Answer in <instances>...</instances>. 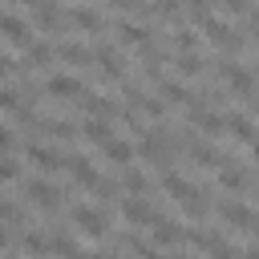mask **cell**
<instances>
[{
    "label": "cell",
    "instance_id": "obj_37",
    "mask_svg": "<svg viewBox=\"0 0 259 259\" xmlns=\"http://www.w3.org/2000/svg\"><path fill=\"white\" fill-rule=\"evenodd\" d=\"M247 16H251V32H255V40H259V8H247Z\"/></svg>",
    "mask_w": 259,
    "mask_h": 259
},
{
    "label": "cell",
    "instance_id": "obj_19",
    "mask_svg": "<svg viewBox=\"0 0 259 259\" xmlns=\"http://www.w3.org/2000/svg\"><path fill=\"white\" fill-rule=\"evenodd\" d=\"M227 130H231V138H239V142H255L259 134H255V121L247 117V113H227Z\"/></svg>",
    "mask_w": 259,
    "mask_h": 259
},
{
    "label": "cell",
    "instance_id": "obj_42",
    "mask_svg": "<svg viewBox=\"0 0 259 259\" xmlns=\"http://www.w3.org/2000/svg\"><path fill=\"white\" fill-rule=\"evenodd\" d=\"M251 150H255V158H259V138H255V142H251Z\"/></svg>",
    "mask_w": 259,
    "mask_h": 259
},
{
    "label": "cell",
    "instance_id": "obj_6",
    "mask_svg": "<svg viewBox=\"0 0 259 259\" xmlns=\"http://www.w3.org/2000/svg\"><path fill=\"white\" fill-rule=\"evenodd\" d=\"M24 194H28V202H36L40 210H57V206H61V190H57L53 182H45V178H32V182L24 186Z\"/></svg>",
    "mask_w": 259,
    "mask_h": 259
},
{
    "label": "cell",
    "instance_id": "obj_1",
    "mask_svg": "<svg viewBox=\"0 0 259 259\" xmlns=\"http://www.w3.org/2000/svg\"><path fill=\"white\" fill-rule=\"evenodd\" d=\"M202 32H206V40H214L219 49H227V53H239L243 49V36H239V28H231L227 20H219L214 12L202 20Z\"/></svg>",
    "mask_w": 259,
    "mask_h": 259
},
{
    "label": "cell",
    "instance_id": "obj_18",
    "mask_svg": "<svg viewBox=\"0 0 259 259\" xmlns=\"http://www.w3.org/2000/svg\"><path fill=\"white\" fill-rule=\"evenodd\" d=\"M219 214H223V223H231V227H239V231H247L251 219H255V210H251L247 202H223Z\"/></svg>",
    "mask_w": 259,
    "mask_h": 259
},
{
    "label": "cell",
    "instance_id": "obj_41",
    "mask_svg": "<svg viewBox=\"0 0 259 259\" xmlns=\"http://www.w3.org/2000/svg\"><path fill=\"white\" fill-rule=\"evenodd\" d=\"M243 259H259V247H251V251H247V255H243Z\"/></svg>",
    "mask_w": 259,
    "mask_h": 259
},
{
    "label": "cell",
    "instance_id": "obj_32",
    "mask_svg": "<svg viewBox=\"0 0 259 259\" xmlns=\"http://www.w3.org/2000/svg\"><path fill=\"white\" fill-rule=\"evenodd\" d=\"M210 259H239V247H235V243H219V247L210 251Z\"/></svg>",
    "mask_w": 259,
    "mask_h": 259
},
{
    "label": "cell",
    "instance_id": "obj_2",
    "mask_svg": "<svg viewBox=\"0 0 259 259\" xmlns=\"http://www.w3.org/2000/svg\"><path fill=\"white\" fill-rule=\"evenodd\" d=\"M0 32H4V40L20 45V49H28V45H32V24H28L20 12H8V8H0Z\"/></svg>",
    "mask_w": 259,
    "mask_h": 259
},
{
    "label": "cell",
    "instance_id": "obj_7",
    "mask_svg": "<svg viewBox=\"0 0 259 259\" xmlns=\"http://www.w3.org/2000/svg\"><path fill=\"white\" fill-rule=\"evenodd\" d=\"M45 93H49V97H81L85 85H81L73 73H53V77H45Z\"/></svg>",
    "mask_w": 259,
    "mask_h": 259
},
{
    "label": "cell",
    "instance_id": "obj_22",
    "mask_svg": "<svg viewBox=\"0 0 259 259\" xmlns=\"http://www.w3.org/2000/svg\"><path fill=\"white\" fill-rule=\"evenodd\" d=\"M158 93H162L166 101H174V105H194V93H190L186 85H178V81H162Z\"/></svg>",
    "mask_w": 259,
    "mask_h": 259
},
{
    "label": "cell",
    "instance_id": "obj_43",
    "mask_svg": "<svg viewBox=\"0 0 259 259\" xmlns=\"http://www.w3.org/2000/svg\"><path fill=\"white\" fill-rule=\"evenodd\" d=\"M174 259H190V255H174Z\"/></svg>",
    "mask_w": 259,
    "mask_h": 259
},
{
    "label": "cell",
    "instance_id": "obj_9",
    "mask_svg": "<svg viewBox=\"0 0 259 259\" xmlns=\"http://www.w3.org/2000/svg\"><path fill=\"white\" fill-rule=\"evenodd\" d=\"M32 24L40 28V32H57L61 24H65V8H57V4H32Z\"/></svg>",
    "mask_w": 259,
    "mask_h": 259
},
{
    "label": "cell",
    "instance_id": "obj_13",
    "mask_svg": "<svg viewBox=\"0 0 259 259\" xmlns=\"http://www.w3.org/2000/svg\"><path fill=\"white\" fill-rule=\"evenodd\" d=\"M65 166H69L73 182H81V186H89V190H93V186H97V178H101V174L93 170V162H89L85 154H73V158H65Z\"/></svg>",
    "mask_w": 259,
    "mask_h": 259
},
{
    "label": "cell",
    "instance_id": "obj_26",
    "mask_svg": "<svg viewBox=\"0 0 259 259\" xmlns=\"http://www.w3.org/2000/svg\"><path fill=\"white\" fill-rule=\"evenodd\" d=\"M24 57H28V65H49V61L57 57V49H53V45H45V40H32V45L24 49Z\"/></svg>",
    "mask_w": 259,
    "mask_h": 259
},
{
    "label": "cell",
    "instance_id": "obj_44",
    "mask_svg": "<svg viewBox=\"0 0 259 259\" xmlns=\"http://www.w3.org/2000/svg\"><path fill=\"white\" fill-rule=\"evenodd\" d=\"M4 259H12V255H4Z\"/></svg>",
    "mask_w": 259,
    "mask_h": 259
},
{
    "label": "cell",
    "instance_id": "obj_23",
    "mask_svg": "<svg viewBox=\"0 0 259 259\" xmlns=\"http://www.w3.org/2000/svg\"><path fill=\"white\" fill-rule=\"evenodd\" d=\"M45 243H49V255H69V259H81V255H85L69 235H49Z\"/></svg>",
    "mask_w": 259,
    "mask_h": 259
},
{
    "label": "cell",
    "instance_id": "obj_29",
    "mask_svg": "<svg viewBox=\"0 0 259 259\" xmlns=\"http://www.w3.org/2000/svg\"><path fill=\"white\" fill-rule=\"evenodd\" d=\"M174 65H178L182 77H198V73H202V57H198V53H186V57H178Z\"/></svg>",
    "mask_w": 259,
    "mask_h": 259
},
{
    "label": "cell",
    "instance_id": "obj_24",
    "mask_svg": "<svg viewBox=\"0 0 259 259\" xmlns=\"http://www.w3.org/2000/svg\"><path fill=\"white\" fill-rule=\"evenodd\" d=\"M81 138H85V142H101V146H105V142H109L113 134H109V121H97V117H85V125H81Z\"/></svg>",
    "mask_w": 259,
    "mask_h": 259
},
{
    "label": "cell",
    "instance_id": "obj_8",
    "mask_svg": "<svg viewBox=\"0 0 259 259\" xmlns=\"http://www.w3.org/2000/svg\"><path fill=\"white\" fill-rule=\"evenodd\" d=\"M121 219H125L130 227H150V223L158 219V210H154L146 198H125V202H121Z\"/></svg>",
    "mask_w": 259,
    "mask_h": 259
},
{
    "label": "cell",
    "instance_id": "obj_5",
    "mask_svg": "<svg viewBox=\"0 0 259 259\" xmlns=\"http://www.w3.org/2000/svg\"><path fill=\"white\" fill-rule=\"evenodd\" d=\"M166 150H170V138L162 134V130H146L142 134V142H138V154L146 158V162H166Z\"/></svg>",
    "mask_w": 259,
    "mask_h": 259
},
{
    "label": "cell",
    "instance_id": "obj_4",
    "mask_svg": "<svg viewBox=\"0 0 259 259\" xmlns=\"http://www.w3.org/2000/svg\"><path fill=\"white\" fill-rule=\"evenodd\" d=\"M219 69H223L227 85H231V89H235L239 97H251V93H255V77H251V69H243L239 61H223Z\"/></svg>",
    "mask_w": 259,
    "mask_h": 259
},
{
    "label": "cell",
    "instance_id": "obj_15",
    "mask_svg": "<svg viewBox=\"0 0 259 259\" xmlns=\"http://www.w3.org/2000/svg\"><path fill=\"white\" fill-rule=\"evenodd\" d=\"M150 235H154L158 247H174V243L186 239V231H182L178 223H170V219H154V223H150Z\"/></svg>",
    "mask_w": 259,
    "mask_h": 259
},
{
    "label": "cell",
    "instance_id": "obj_14",
    "mask_svg": "<svg viewBox=\"0 0 259 259\" xmlns=\"http://www.w3.org/2000/svg\"><path fill=\"white\" fill-rule=\"evenodd\" d=\"M162 186H166V194H170L174 202H186V198H194V194H198V186H194V182H186L178 170H166V174H162Z\"/></svg>",
    "mask_w": 259,
    "mask_h": 259
},
{
    "label": "cell",
    "instance_id": "obj_11",
    "mask_svg": "<svg viewBox=\"0 0 259 259\" xmlns=\"http://www.w3.org/2000/svg\"><path fill=\"white\" fill-rule=\"evenodd\" d=\"M81 109H85L89 117H97V121H109V117L117 113V101L105 97V93H81Z\"/></svg>",
    "mask_w": 259,
    "mask_h": 259
},
{
    "label": "cell",
    "instance_id": "obj_17",
    "mask_svg": "<svg viewBox=\"0 0 259 259\" xmlns=\"http://www.w3.org/2000/svg\"><path fill=\"white\" fill-rule=\"evenodd\" d=\"M190 158H194L198 166H206V170H223V166L231 162V158H223L210 142H190Z\"/></svg>",
    "mask_w": 259,
    "mask_h": 259
},
{
    "label": "cell",
    "instance_id": "obj_20",
    "mask_svg": "<svg viewBox=\"0 0 259 259\" xmlns=\"http://www.w3.org/2000/svg\"><path fill=\"white\" fill-rule=\"evenodd\" d=\"M57 57L69 61V65H89V61H93V49H85V45H77V40H65V45L57 49Z\"/></svg>",
    "mask_w": 259,
    "mask_h": 259
},
{
    "label": "cell",
    "instance_id": "obj_25",
    "mask_svg": "<svg viewBox=\"0 0 259 259\" xmlns=\"http://www.w3.org/2000/svg\"><path fill=\"white\" fill-rule=\"evenodd\" d=\"M105 158H109V162H117V166H125V162L134 158V146H130V142H121V138H109V142H105Z\"/></svg>",
    "mask_w": 259,
    "mask_h": 259
},
{
    "label": "cell",
    "instance_id": "obj_45",
    "mask_svg": "<svg viewBox=\"0 0 259 259\" xmlns=\"http://www.w3.org/2000/svg\"><path fill=\"white\" fill-rule=\"evenodd\" d=\"M255 109H259V101H255Z\"/></svg>",
    "mask_w": 259,
    "mask_h": 259
},
{
    "label": "cell",
    "instance_id": "obj_3",
    "mask_svg": "<svg viewBox=\"0 0 259 259\" xmlns=\"http://www.w3.org/2000/svg\"><path fill=\"white\" fill-rule=\"evenodd\" d=\"M69 219H73V227L77 231H85V235H93V239H101L109 227H105V214L97 210V206H85V202H77L73 210H69Z\"/></svg>",
    "mask_w": 259,
    "mask_h": 259
},
{
    "label": "cell",
    "instance_id": "obj_27",
    "mask_svg": "<svg viewBox=\"0 0 259 259\" xmlns=\"http://www.w3.org/2000/svg\"><path fill=\"white\" fill-rule=\"evenodd\" d=\"M121 186L130 190V198H142V194H146V174L130 166V170H125V178H121Z\"/></svg>",
    "mask_w": 259,
    "mask_h": 259
},
{
    "label": "cell",
    "instance_id": "obj_33",
    "mask_svg": "<svg viewBox=\"0 0 259 259\" xmlns=\"http://www.w3.org/2000/svg\"><path fill=\"white\" fill-rule=\"evenodd\" d=\"M16 101H20V93L8 89V85H0V109H16Z\"/></svg>",
    "mask_w": 259,
    "mask_h": 259
},
{
    "label": "cell",
    "instance_id": "obj_16",
    "mask_svg": "<svg viewBox=\"0 0 259 259\" xmlns=\"http://www.w3.org/2000/svg\"><path fill=\"white\" fill-rule=\"evenodd\" d=\"M28 162L40 166V170H65V154H57L53 146H28Z\"/></svg>",
    "mask_w": 259,
    "mask_h": 259
},
{
    "label": "cell",
    "instance_id": "obj_12",
    "mask_svg": "<svg viewBox=\"0 0 259 259\" xmlns=\"http://www.w3.org/2000/svg\"><path fill=\"white\" fill-rule=\"evenodd\" d=\"M65 20H73L81 32H97V28H101V8H89V4H73V8H65Z\"/></svg>",
    "mask_w": 259,
    "mask_h": 259
},
{
    "label": "cell",
    "instance_id": "obj_21",
    "mask_svg": "<svg viewBox=\"0 0 259 259\" xmlns=\"http://www.w3.org/2000/svg\"><path fill=\"white\" fill-rule=\"evenodd\" d=\"M219 186H223V190H243V186H247V170L235 166V162H227V166L219 170Z\"/></svg>",
    "mask_w": 259,
    "mask_h": 259
},
{
    "label": "cell",
    "instance_id": "obj_10",
    "mask_svg": "<svg viewBox=\"0 0 259 259\" xmlns=\"http://www.w3.org/2000/svg\"><path fill=\"white\" fill-rule=\"evenodd\" d=\"M93 61L101 65V73H105L109 81H121V73H125L121 65H125V61H121V53H117L113 45H97V49H93Z\"/></svg>",
    "mask_w": 259,
    "mask_h": 259
},
{
    "label": "cell",
    "instance_id": "obj_31",
    "mask_svg": "<svg viewBox=\"0 0 259 259\" xmlns=\"http://www.w3.org/2000/svg\"><path fill=\"white\" fill-rule=\"evenodd\" d=\"M24 251H36V255H49V243H45V235H24Z\"/></svg>",
    "mask_w": 259,
    "mask_h": 259
},
{
    "label": "cell",
    "instance_id": "obj_39",
    "mask_svg": "<svg viewBox=\"0 0 259 259\" xmlns=\"http://www.w3.org/2000/svg\"><path fill=\"white\" fill-rule=\"evenodd\" d=\"M4 247H8V231L0 227V251H4Z\"/></svg>",
    "mask_w": 259,
    "mask_h": 259
},
{
    "label": "cell",
    "instance_id": "obj_30",
    "mask_svg": "<svg viewBox=\"0 0 259 259\" xmlns=\"http://www.w3.org/2000/svg\"><path fill=\"white\" fill-rule=\"evenodd\" d=\"M0 219H4V223H20V219H24V210H20L16 202H8V198H0Z\"/></svg>",
    "mask_w": 259,
    "mask_h": 259
},
{
    "label": "cell",
    "instance_id": "obj_40",
    "mask_svg": "<svg viewBox=\"0 0 259 259\" xmlns=\"http://www.w3.org/2000/svg\"><path fill=\"white\" fill-rule=\"evenodd\" d=\"M81 259H109V255H97V251H89V255H81Z\"/></svg>",
    "mask_w": 259,
    "mask_h": 259
},
{
    "label": "cell",
    "instance_id": "obj_38",
    "mask_svg": "<svg viewBox=\"0 0 259 259\" xmlns=\"http://www.w3.org/2000/svg\"><path fill=\"white\" fill-rule=\"evenodd\" d=\"M247 231H251V235H259V214L251 219V227H247Z\"/></svg>",
    "mask_w": 259,
    "mask_h": 259
},
{
    "label": "cell",
    "instance_id": "obj_36",
    "mask_svg": "<svg viewBox=\"0 0 259 259\" xmlns=\"http://www.w3.org/2000/svg\"><path fill=\"white\" fill-rule=\"evenodd\" d=\"M8 69H12V57L0 49V77H8Z\"/></svg>",
    "mask_w": 259,
    "mask_h": 259
},
{
    "label": "cell",
    "instance_id": "obj_28",
    "mask_svg": "<svg viewBox=\"0 0 259 259\" xmlns=\"http://www.w3.org/2000/svg\"><path fill=\"white\" fill-rule=\"evenodd\" d=\"M170 45L178 49V57H186V53H194V32H190V28H174Z\"/></svg>",
    "mask_w": 259,
    "mask_h": 259
},
{
    "label": "cell",
    "instance_id": "obj_35",
    "mask_svg": "<svg viewBox=\"0 0 259 259\" xmlns=\"http://www.w3.org/2000/svg\"><path fill=\"white\" fill-rule=\"evenodd\" d=\"M0 150H12V130L0 125Z\"/></svg>",
    "mask_w": 259,
    "mask_h": 259
},
{
    "label": "cell",
    "instance_id": "obj_34",
    "mask_svg": "<svg viewBox=\"0 0 259 259\" xmlns=\"http://www.w3.org/2000/svg\"><path fill=\"white\" fill-rule=\"evenodd\" d=\"M8 178H16V162L12 158H0V182H8Z\"/></svg>",
    "mask_w": 259,
    "mask_h": 259
}]
</instances>
